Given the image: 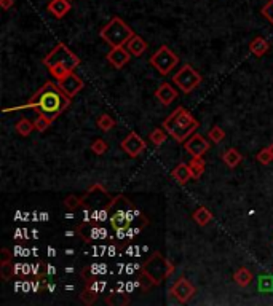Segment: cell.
Instances as JSON below:
<instances>
[{
	"label": "cell",
	"mask_w": 273,
	"mask_h": 306,
	"mask_svg": "<svg viewBox=\"0 0 273 306\" xmlns=\"http://www.w3.org/2000/svg\"><path fill=\"white\" fill-rule=\"evenodd\" d=\"M70 99L72 98H69L67 94L59 88L58 83L47 81L44 86L38 88V91L29 99L27 104L21 105V107L5 109V112L21 110V109H32L38 115H42V117L55 121L59 115L70 105Z\"/></svg>",
	"instance_id": "obj_1"
},
{
	"label": "cell",
	"mask_w": 273,
	"mask_h": 306,
	"mask_svg": "<svg viewBox=\"0 0 273 306\" xmlns=\"http://www.w3.org/2000/svg\"><path fill=\"white\" fill-rule=\"evenodd\" d=\"M162 126L176 142L184 144L188 137L195 134L200 123H198V120L187 109L177 107L173 113H170V117L162 123Z\"/></svg>",
	"instance_id": "obj_2"
},
{
	"label": "cell",
	"mask_w": 273,
	"mask_h": 306,
	"mask_svg": "<svg viewBox=\"0 0 273 306\" xmlns=\"http://www.w3.org/2000/svg\"><path fill=\"white\" fill-rule=\"evenodd\" d=\"M133 35H134V30L119 16H113L109 23L99 30V37L112 48L125 47Z\"/></svg>",
	"instance_id": "obj_3"
},
{
	"label": "cell",
	"mask_w": 273,
	"mask_h": 306,
	"mask_svg": "<svg viewBox=\"0 0 273 306\" xmlns=\"http://www.w3.org/2000/svg\"><path fill=\"white\" fill-rule=\"evenodd\" d=\"M174 270L176 267L173 265V261L165 258L159 250H155L153 254L145 260L141 271H144L147 276L153 281V286H160L165 279L171 276Z\"/></svg>",
	"instance_id": "obj_4"
},
{
	"label": "cell",
	"mask_w": 273,
	"mask_h": 306,
	"mask_svg": "<svg viewBox=\"0 0 273 306\" xmlns=\"http://www.w3.org/2000/svg\"><path fill=\"white\" fill-rule=\"evenodd\" d=\"M44 66L50 67H64L69 72H73L80 66V58L69 50L67 45L58 43L48 55L44 58Z\"/></svg>",
	"instance_id": "obj_5"
},
{
	"label": "cell",
	"mask_w": 273,
	"mask_h": 306,
	"mask_svg": "<svg viewBox=\"0 0 273 306\" xmlns=\"http://www.w3.org/2000/svg\"><path fill=\"white\" fill-rule=\"evenodd\" d=\"M149 62L159 70V73L166 77L168 73H171L176 69V66L179 64V56H177L171 48L163 45L150 56Z\"/></svg>",
	"instance_id": "obj_6"
},
{
	"label": "cell",
	"mask_w": 273,
	"mask_h": 306,
	"mask_svg": "<svg viewBox=\"0 0 273 306\" xmlns=\"http://www.w3.org/2000/svg\"><path fill=\"white\" fill-rule=\"evenodd\" d=\"M173 83L179 91H182L184 94H188L202 83V75L190 64H184L173 75Z\"/></svg>",
	"instance_id": "obj_7"
},
{
	"label": "cell",
	"mask_w": 273,
	"mask_h": 306,
	"mask_svg": "<svg viewBox=\"0 0 273 306\" xmlns=\"http://www.w3.org/2000/svg\"><path fill=\"white\" fill-rule=\"evenodd\" d=\"M110 201H112V198H110L109 192L98 184L91 185L87 190V193L82 196V206H96V207L109 209Z\"/></svg>",
	"instance_id": "obj_8"
},
{
	"label": "cell",
	"mask_w": 273,
	"mask_h": 306,
	"mask_svg": "<svg viewBox=\"0 0 273 306\" xmlns=\"http://www.w3.org/2000/svg\"><path fill=\"white\" fill-rule=\"evenodd\" d=\"M195 293H197L195 286L184 276H181L179 279H176L174 284L170 287V295L174 300L179 301L181 304H185Z\"/></svg>",
	"instance_id": "obj_9"
},
{
	"label": "cell",
	"mask_w": 273,
	"mask_h": 306,
	"mask_svg": "<svg viewBox=\"0 0 273 306\" xmlns=\"http://www.w3.org/2000/svg\"><path fill=\"white\" fill-rule=\"evenodd\" d=\"M77 235L85 242H94V241H99V239H106L107 230L87 220L77 228Z\"/></svg>",
	"instance_id": "obj_10"
},
{
	"label": "cell",
	"mask_w": 273,
	"mask_h": 306,
	"mask_svg": "<svg viewBox=\"0 0 273 306\" xmlns=\"http://www.w3.org/2000/svg\"><path fill=\"white\" fill-rule=\"evenodd\" d=\"M120 147H122V150H123L125 153H127L128 156L136 158V156H139V155H141V152L145 150L147 144L144 142V139H142V137H141L138 133H136V131H131V133H130V134L122 141Z\"/></svg>",
	"instance_id": "obj_11"
},
{
	"label": "cell",
	"mask_w": 273,
	"mask_h": 306,
	"mask_svg": "<svg viewBox=\"0 0 273 306\" xmlns=\"http://www.w3.org/2000/svg\"><path fill=\"white\" fill-rule=\"evenodd\" d=\"M209 147H211V144H209L202 134H192L184 142L185 152L190 153L192 156H203L209 150Z\"/></svg>",
	"instance_id": "obj_12"
},
{
	"label": "cell",
	"mask_w": 273,
	"mask_h": 306,
	"mask_svg": "<svg viewBox=\"0 0 273 306\" xmlns=\"http://www.w3.org/2000/svg\"><path fill=\"white\" fill-rule=\"evenodd\" d=\"M58 85L59 88L64 91L69 98H73L77 96V94L83 90V86H85V83H83V80L77 75V73L70 72L69 75H66L64 78L58 80Z\"/></svg>",
	"instance_id": "obj_13"
},
{
	"label": "cell",
	"mask_w": 273,
	"mask_h": 306,
	"mask_svg": "<svg viewBox=\"0 0 273 306\" xmlns=\"http://www.w3.org/2000/svg\"><path fill=\"white\" fill-rule=\"evenodd\" d=\"M131 53L128 51V48L125 47H117V48H112L107 53V62L110 66H113L115 69H123L125 66L128 64L130 59H131Z\"/></svg>",
	"instance_id": "obj_14"
},
{
	"label": "cell",
	"mask_w": 273,
	"mask_h": 306,
	"mask_svg": "<svg viewBox=\"0 0 273 306\" xmlns=\"http://www.w3.org/2000/svg\"><path fill=\"white\" fill-rule=\"evenodd\" d=\"M70 8H72L70 0H51V2L48 4V7H47L48 12L53 15L56 19L64 18L70 12Z\"/></svg>",
	"instance_id": "obj_15"
},
{
	"label": "cell",
	"mask_w": 273,
	"mask_h": 306,
	"mask_svg": "<svg viewBox=\"0 0 273 306\" xmlns=\"http://www.w3.org/2000/svg\"><path fill=\"white\" fill-rule=\"evenodd\" d=\"M155 98L159 99L163 105H170L176 98H177V91L170 85V83H162V85L157 88L155 91Z\"/></svg>",
	"instance_id": "obj_16"
},
{
	"label": "cell",
	"mask_w": 273,
	"mask_h": 306,
	"mask_svg": "<svg viewBox=\"0 0 273 306\" xmlns=\"http://www.w3.org/2000/svg\"><path fill=\"white\" fill-rule=\"evenodd\" d=\"M127 48H128V51L131 53L134 58H141L144 53L147 51V48H149V43H147V41L141 35H136L134 34L130 38L128 43H127Z\"/></svg>",
	"instance_id": "obj_17"
},
{
	"label": "cell",
	"mask_w": 273,
	"mask_h": 306,
	"mask_svg": "<svg viewBox=\"0 0 273 306\" xmlns=\"http://www.w3.org/2000/svg\"><path fill=\"white\" fill-rule=\"evenodd\" d=\"M127 212L128 210H115V212H110L109 220H110V225L115 231L130 228V218H128Z\"/></svg>",
	"instance_id": "obj_18"
},
{
	"label": "cell",
	"mask_w": 273,
	"mask_h": 306,
	"mask_svg": "<svg viewBox=\"0 0 273 306\" xmlns=\"http://www.w3.org/2000/svg\"><path fill=\"white\" fill-rule=\"evenodd\" d=\"M171 177L174 181L179 184V185H185L187 182L192 181V172H190V167H188V163H179L174 169L171 171Z\"/></svg>",
	"instance_id": "obj_19"
},
{
	"label": "cell",
	"mask_w": 273,
	"mask_h": 306,
	"mask_svg": "<svg viewBox=\"0 0 273 306\" xmlns=\"http://www.w3.org/2000/svg\"><path fill=\"white\" fill-rule=\"evenodd\" d=\"M268 50H270V41L264 37H256L251 40V43H249L251 55H254L256 58H262Z\"/></svg>",
	"instance_id": "obj_20"
},
{
	"label": "cell",
	"mask_w": 273,
	"mask_h": 306,
	"mask_svg": "<svg viewBox=\"0 0 273 306\" xmlns=\"http://www.w3.org/2000/svg\"><path fill=\"white\" fill-rule=\"evenodd\" d=\"M241 160H243V155H241L237 149H227L222 155V161L227 167H230V169H233V167H237Z\"/></svg>",
	"instance_id": "obj_21"
},
{
	"label": "cell",
	"mask_w": 273,
	"mask_h": 306,
	"mask_svg": "<svg viewBox=\"0 0 273 306\" xmlns=\"http://www.w3.org/2000/svg\"><path fill=\"white\" fill-rule=\"evenodd\" d=\"M233 281L237 282L238 287H248L251 282H253V273H251L246 267H241L235 271Z\"/></svg>",
	"instance_id": "obj_22"
},
{
	"label": "cell",
	"mask_w": 273,
	"mask_h": 306,
	"mask_svg": "<svg viewBox=\"0 0 273 306\" xmlns=\"http://www.w3.org/2000/svg\"><path fill=\"white\" fill-rule=\"evenodd\" d=\"M188 167H190L192 177L195 179V181L197 179H200L205 172V167H206L203 156H192V160L188 161Z\"/></svg>",
	"instance_id": "obj_23"
},
{
	"label": "cell",
	"mask_w": 273,
	"mask_h": 306,
	"mask_svg": "<svg viewBox=\"0 0 273 306\" xmlns=\"http://www.w3.org/2000/svg\"><path fill=\"white\" fill-rule=\"evenodd\" d=\"M192 218H193L200 227H205V225H208L209 222L213 220V214H211V210H209L208 207L200 206L198 209H195V212L192 214Z\"/></svg>",
	"instance_id": "obj_24"
},
{
	"label": "cell",
	"mask_w": 273,
	"mask_h": 306,
	"mask_svg": "<svg viewBox=\"0 0 273 306\" xmlns=\"http://www.w3.org/2000/svg\"><path fill=\"white\" fill-rule=\"evenodd\" d=\"M131 207H133V204L130 199H127L123 195H119V196L112 198L109 210L110 212H115V210H130Z\"/></svg>",
	"instance_id": "obj_25"
},
{
	"label": "cell",
	"mask_w": 273,
	"mask_h": 306,
	"mask_svg": "<svg viewBox=\"0 0 273 306\" xmlns=\"http://www.w3.org/2000/svg\"><path fill=\"white\" fill-rule=\"evenodd\" d=\"M15 129H16V133H18L19 136L27 137L30 133L35 129V126H34V121H30L29 118H21V120L15 124Z\"/></svg>",
	"instance_id": "obj_26"
},
{
	"label": "cell",
	"mask_w": 273,
	"mask_h": 306,
	"mask_svg": "<svg viewBox=\"0 0 273 306\" xmlns=\"http://www.w3.org/2000/svg\"><path fill=\"white\" fill-rule=\"evenodd\" d=\"M96 124H98V128H99L101 131L107 133V131H110V129L113 128V126H115V120L110 117V115H107V113H102L101 117H98Z\"/></svg>",
	"instance_id": "obj_27"
},
{
	"label": "cell",
	"mask_w": 273,
	"mask_h": 306,
	"mask_svg": "<svg viewBox=\"0 0 273 306\" xmlns=\"http://www.w3.org/2000/svg\"><path fill=\"white\" fill-rule=\"evenodd\" d=\"M13 274H16V273H15V267L12 261L10 260L0 261V276H2L4 281H10L13 278Z\"/></svg>",
	"instance_id": "obj_28"
},
{
	"label": "cell",
	"mask_w": 273,
	"mask_h": 306,
	"mask_svg": "<svg viewBox=\"0 0 273 306\" xmlns=\"http://www.w3.org/2000/svg\"><path fill=\"white\" fill-rule=\"evenodd\" d=\"M208 139L214 142V144H220L225 139V131L220 128V126H213L208 133Z\"/></svg>",
	"instance_id": "obj_29"
},
{
	"label": "cell",
	"mask_w": 273,
	"mask_h": 306,
	"mask_svg": "<svg viewBox=\"0 0 273 306\" xmlns=\"http://www.w3.org/2000/svg\"><path fill=\"white\" fill-rule=\"evenodd\" d=\"M90 150L94 153V155H104L107 150H109V144L104 141V139H94L93 141V144H91V147H90Z\"/></svg>",
	"instance_id": "obj_30"
},
{
	"label": "cell",
	"mask_w": 273,
	"mask_h": 306,
	"mask_svg": "<svg viewBox=\"0 0 273 306\" xmlns=\"http://www.w3.org/2000/svg\"><path fill=\"white\" fill-rule=\"evenodd\" d=\"M166 134H168V133L163 131V126H162V128H157V129H153V131L149 134V141H150L153 145L159 147V145H162V144L166 141Z\"/></svg>",
	"instance_id": "obj_31"
},
{
	"label": "cell",
	"mask_w": 273,
	"mask_h": 306,
	"mask_svg": "<svg viewBox=\"0 0 273 306\" xmlns=\"http://www.w3.org/2000/svg\"><path fill=\"white\" fill-rule=\"evenodd\" d=\"M80 298L83 300V303H85V304H93L98 298V290L93 289L91 286H87V289L82 292Z\"/></svg>",
	"instance_id": "obj_32"
},
{
	"label": "cell",
	"mask_w": 273,
	"mask_h": 306,
	"mask_svg": "<svg viewBox=\"0 0 273 306\" xmlns=\"http://www.w3.org/2000/svg\"><path fill=\"white\" fill-rule=\"evenodd\" d=\"M107 304H130V298L127 295H122V293H112L106 298Z\"/></svg>",
	"instance_id": "obj_33"
},
{
	"label": "cell",
	"mask_w": 273,
	"mask_h": 306,
	"mask_svg": "<svg viewBox=\"0 0 273 306\" xmlns=\"http://www.w3.org/2000/svg\"><path fill=\"white\" fill-rule=\"evenodd\" d=\"M62 206L67 207L69 210H75L79 206H82V198H77L75 195H67L62 201Z\"/></svg>",
	"instance_id": "obj_34"
},
{
	"label": "cell",
	"mask_w": 273,
	"mask_h": 306,
	"mask_svg": "<svg viewBox=\"0 0 273 306\" xmlns=\"http://www.w3.org/2000/svg\"><path fill=\"white\" fill-rule=\"evenodd\" d=\"M256 158H257V161H259L260 164H264V166H267V164H270V163L273 161V155L270 153L268 147L262 149V150L256 155Z\"/></svg>",
	"instance_id": "obj_35"
},
{
	"label": "cell",
	"mask_w": 273,
	"mask_h": 306,
	"mask_svg": "<svg viewBox=\"0 0 273 306\" xmlns=\"http://www.w3.org/2000/svg\"><path fill=\"white\" fill-rule=\"evenodd\" d=\"M51 123H53L51 120H48V118H45V117H42V115H38L37 120L34 121L35 131H38V133H44V131H47V129L50 128V124H51Z\"/></svg>",
	"instance_id": "obj_36"
},
{
	"label": "cell",
	"mask_w": 273,
	"mask_h": 306,
	"mask_svg": "<svg viewBox=\"0 0 273 306\" xmlns=\"http://www.w3.org/2000/svg\"><path fill=\"white\" fill-rule=\"evenodd\" d=\"M260 15L264 16L268 23L273 24V0H268V2L260 8Z\"/></svg>",
	"instance_id": "obj_37"
},
{
	"label": "cell",
	"mask_w": 273,
	"mask_h": 306,
	"mask_svg": "<svg viewBox=\"0 0 273 306\" xmlns=\"http://www.w3.org/2000/svg\"><path fill=\"white\" fill-rule=\"evenodd\" d=\"M138 284H139L141 290H149L150 287H153V281L147 276L144 271H141V274H139V282Z\"/></svg>",
	"instance_id": "obj_38"
},
{
	"label": "cell",
	"mask_w": 273,
	"mask_h": 306,
	"mask_svg": "<svg viewBox=\"0 0 273 306\" xmlns=\"http://www.w3.org/2000/svg\"><path fill=\"white\" fill-rule=\"evenodd\" d=\"M13 5H15V0H0V7H2L4 10L13 8Z\"/></svg>",
	"instance_id": "obj_39"
},
{
	"label": "cell",
	"mask_w": 273,
	"mask_h": 306,
	"mask_svg": "<svg viewBox=\"0 0 273 306\" xmlns=\"http://www.w3.org/2000/svg\"><path fill=\"white\" fill-rule=\"evenodd\" d=\"M0 254H2V258H0V261L4 260H10V257H12V254H10V250L7 247H4L2 250H0Z\"/></svg>",
	"instance_id": "obj_40"
},
{
	"label": "cell",
	"mask_w": 273,
	"mask_h": 306,
	"mask_svg": "<svg viewBox=\"0 0 273 306\" xmlns=\"http://www.w3.org/2000/svg\"><path fill=\"white\" fill-rule=\"evenodd\" d=\"M48 254H50V255H55L56 250H55V249H48Z\"/></svg>",
	"instance_id": "obj_41"
},
{
	"label": "cell",
	"mask_w": 273,
	"mask_h": 306,
	"mask_svg": "<svg viewBox=\"0 0 273 306\" xmlns=\"http://www.w3.org/2000/svg\"><path fill=\"white\" fill-rule=\"evenodd\" d=\"M268 150H270V153L273 155V144H270V145H268Z\"/></svg>",
	"instance_id": "obj_42"
},
{
	"label": "cell",
	"mask_w": 273,
	"mask_h": 306,
	"mask_svg": "<svg viewBox=\"0 0 273 306\" xmlns=\"http://www.w3.org/2000/svg\"><path fill=\"white\" fill-rule=\"evenodd\" d=\"M66 236H73V231H66Z\"/></svg>",
	"instance_id": "obj_43"
},
{
	"label": "cell",
	"mask_w": 273,
	"mask_h": 306,
	"mask_svg": "<svg viewBox=\"0 0 273 306\" xmlns=\"http://www.w3.org/2000/svg\"><path fill=\"white\" fill-rule=\"evenodd\" d=\"M66 271H67V273H72V271H73V268H72V267H69V268H66Z\"/></svg>",
	"instance_id": "obj_44"
}]
</instances>
